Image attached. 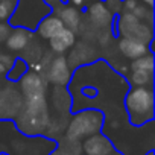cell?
Segmentation results:
<instances>
[{"label":"cell","instance_id":"obj_16","mask_svg":"<svg viewBox=\"0 0 155 155\" xmlns=\"http://www.w3.org/2000/svg\"><path fill=\"white\" fill-rule=\"evenodd\" d=\"M62 28H64V25H62V21L59 20V17L55 15L53 12H50L49 15H46V17L40 21V25H38L37 29H35V35H37L38 38H41L43 41H47V40H50L53 35H56Z\"/></svg>","mask_w":155,"mask_h":155},{"label":"cell","instance_id":"obj_30","mask_svg":"<svg viewBox=\"0 0 155 155\" xmlns=\"http://www.w3.org/2000/svg\"><path fill=\"white\" fill-rule=\"evenodd\" d=\"M146 155H153V150H149V152H147Z\"/></svg>","mask_w":155,"mask_h":155},{"label":"cell","instance_id":"obj_15","mask_svg":"<svg viewBox=\"0 0 155 155\" xmlns=\"http://www.w3.org/2000/svg\"><path fill=\"white\" fill-rule=\"evenodd\" d=\"M47 41H49L50 52H53L55 55H64L76 43V32H73L67 28H62L56 35H53Z\"/></svg>","mask_w":155,"mask_h":155},{"label":"cell","instance_id":"obj_17","mask_svg":"<svg viewBox=\"0 0 155 155\" xmlns=\"http://www.w3.org/2000/svg\"><path fill=\"white\" fill-rule=\"evenodd\" d=\"M44 52H46V49H44L43 40L38 38L37 35H34V37L29 40V43L26 44V47L20 52V56H21L28 64H31V62L41 61Z\"/></svg>","mask_w":155,"mask_h":155},{"label":"cell","instance_id":"obj_10","mask_svg":"<svg viewBox=\"0 0 155 155\" xmlns=\"http://www.w3.org/2000/svg\"><path fill=\"white\" fill-rule=\"evenodd\" d=\"M81 150L84 155H107L116 150L113 141L102 132H96L84 138L81 144Z\"/></svg>","mask_w":155,"mask_h":155},{"label":"cell","instance_id":"obj_23","mask_svg":"<svg viewBox=\"0 0 155 155\" xmlns=\"http://www.w3.org/2000/svg\"><path fill=\"white\" fill-rule=\"evenodd\" d=\"M17 0H0V21H8L11 17Z\"/></svg>","mask_w":155,"mask_h":155},{"label":"cell","instance_id":"obj_18","mask_svg":"<svg viewBox=\"0 0 155 155\" xmlns=\"http://www.w3.org/2000/svg\"><path fill=\"white\" fill-rule=\"evenodd\" d=\"M28 70H29L28 62H26L21 56H15L14 61H12V64H11V67H9V70H8L6 74H5V79H6L8 82L17 84V82L21 79V76H23Z\"/></svg>","mask_w":155,"mask_h":155},{"label":"cell","instance_id":"obj_28","mask_svg":"<svg viewBox=\"0 0 155 155\" xmlns=\"http://www.w3.org/2000/svg\"><path fill=\"white\" fill-rule=\"evenodd\" d=\"M50 155H61V153H58V152H56V150H55V149H53V150H52V152H50Z\"/></svg>","mask_w":155,"mask_h":155},{"label":"cell","instance_id":"obj_14","mask_svg":"<svg viewBox=\"0 0 155 155\" xmlns=\"http://www.w3.org/2000/svg\"><path fill=\"white\" fill-rule=\"evenodd\" d=\"M34 35H35V32H32V31H28L23 28H12L8 38L3 43L5 50H8L11 53H20Z\"/></svg>","mask_w":155,"mask_h":155},{"label":"cell","instance_id":"obj_26","mask_svg":"<svg viewBox=\"0 0 155 155\" xmlns=\"http://www.w3.org/2000/svg\"><path fill=\"white\" fill-rule=\"evenodd\" d=\"M140 2L138 0H122V11H132Z\"/></svg>","mask_w":155,"mask_h":155},{"label":"cell","instance_id":"obj_11","mask_svg":"<svg viewBox=\"0 0 155 155\" xmlns=\"http://www.w3.org/2000/svg\"><path fill=\"white\" fill-rule=\"evenodd\" d=\"M85 12H87V17H88L90 23L94 26V29H107V28L111 29L114 15L107 8L105 2L96 0V2H93L91 5L87 6Z\"/></svg>","mask_w":155,"mask_h":155},{"label":"cell","instance_id":"obj_27","mask_svg":"<svg viewBox=\"0 0 155 155\" xmlns=\"http://www.w3.org/2000/svg\"><path fill=\"white\" fill-rule=\"evenodd\" d=\"M140 3H143V5H146L147 8H152L153 9V0H138Z\"/></svg>","mask_w":155,"mask_h":155},{"label":"cell","instance_id":"obj_13","mask_svg":"<svg viewBox=\"0 0 155 155\" xmlns=\"http://www.w3.org/2000/svg\"><path fill=\"white\" fill-rule=\"evenodd\" d=\"M117 50L122 53L125 59H135L147 52H152L149 49V44H146L141 40L129 38V37H120L117 38Z\"/></svg>","mask_w":155,"mask_h":155},{"label":"cell","instance_id":"obj_25","mask_svg":"<svg viewBox=\"0 0 155 155\" xmlns=\"http://www.w3.org/2000/svg\"><path fill=\"white\" fill-rule=\"evenodd\" d=\"M11 26L6 23V21H0V46L5 43V40L8 38L9 32H11Z\"/></svg>","mask_w":155,"mask_h":155},{"label":"cell","instance_id":"obj_29","mask_svg":"<svg viewBox=\"0 0 155 155\" xmlns=\"http://www.w3.org/2000/svg\"><path fill=\"white\" fill-rule=\"evenodd\" d=\"M107 155H122V153H119V152H116V150H114V152H111V153H107Z\"/></svg>","mask_w":155,"mask_h":155},{"label":"cell","instance_id":"obj_2","mask_svg":"<svg viewBox=\"0 0 155 155\" xmlns=\"http://www.w3.org/2000/svg\"><path fill=\"white\" fill-rule=\"evenodd\" d=\"M123 108L131 126L141 128L155 117L153 87H129L123 96Z\"/></svg>","mask_w":155,"mask_h":155},{"label":"cell","instance_id":"obj_24","mask_svg":"<svg viewBox=\"0 0 155 155\" xmlns=\"http://www.w3.org/2000/svg\"><path fill=\"white\" fill-rule=\"evenodd\" d=\"M93 2H96V0H67V3L78 8V9H82V12L87 9L88 5H91Z\"/></svg>","mask_w":155,"mask_h":155},{"label":"cell","instance_id":"obj_12","mask_svg":"<svg viewBox=\"0 0 155 155\" xmlns=\"http://www.w3.org/2000/svg\"><path fill=\"white\" fill-rule=\"evenodd\" d=\"M55 15L59 17V20L62 21L64 28L76 32L78 29L81 28V23H82V17H84V12L81 9H78L68 3H56L53 6V11H52Z\"/></svg>","mask_w":155,"mask_h":155},{"label":"cell","instance_id":"obj_21","mask_svg":"<svg viewBox=\"0 0 155 155\" xmlns=\"http://www.w3.org/2000/svg\"><path fill=\"white\" fill-rule=\"evenodd\" d=\"M14 58H15V56H14L11 52L0 49V87H2V85L6 82L5 74H6V71L9 70V67H11Z\"/></svg>","mask_w":155,"mask_h":155},{"label":"cell","instance_id":"obj_20","mask_svg":"<svg viewBox=\"0 0 155 155\" xmlns=\"http://www.w3.org/2000/svg\"><path fill=\"white\" fill-rule=\"evenodd\" d=\"M129 87H153V73L146 71H129L126 76Z\"/></svg>","mask_w":155,"mask_h":155},{"label":"cell","instance_id":"obj_4","mask_svg":"<svg viewBox=\"0 0 155 155\" xmlns=\"http://www.w3.org/2000/svg\"><path fill=\"white\" fill-rule=\"evenodd\" d=\"M71 119L65 128V138L81 141L88 135L102 132L104 129V113L97 108H85L76 113H70Z\"/></svg>","mask_w":155,"mask_h":155},{"label":"cell","instance_id":"obj_32","mask_svg":"<svg viewBox=\"0 0 155 155\" xmlns=\"http://www.w3.org/2000/svg\"><path fill=\"white\" fill-rule=\"evenodd\" d=\"M102 2H104V0H102Z\"/></svg>","mask_w":155,"mask_h":155},{"label":"cell","instance_id":"obj_6","mask_svg":"<svg viewBox=\"0 0 155 155\" xmlns=\"http://www.w3.org/2000/svg\"><path fill=\"white\" fill-rule=\"evenodd\" d=\"M23 105V96L14 82H5L0 87V120H14Z\"/></svg>","mask_w":155,"mask_h":155},{"label":"cell","instance_id":"obj_22","mask_svg":"<svg viewBox=\"0 0 155 155\" xmlns=\"http://www.w3.org/2000/svg\"><path fill=\"white\" fill-rule=\"evenodd\" d=\"M131 12H132L138 20H141V21H144V23L153 26V9H152V8H147L146 5L138 3Z\"/></svg>","mask_w":155,"mask_h":155},{"label":"cell","instance_id":"obj_8","mask_svg":"<svg viewBox=\"0 0 155 155\" xmlns=\"http://www.w3.org/2000/svg\"><path fill=\"white\" fill-rule=\"evenodd\" d=\"M47 85L49 82L41 73L28 70L21 79L17 82V87L21 93V96H31V94H46L47 93Z\"/></svg>","mask_w":155,"mask_h":155},{"label":"cell","instance_id":"obj_9","mask_svg":"<svg viewBox=\"0 0 155 155\" xmlns=\"http://www.w3.org/2000/svg\"><path fill=\"white\" fill-rule=\"evenodd\" d=\"M97 50H99V49H94V47H93L91 44H88L87 41H79L78 44L74 43V44L71 46V49H70L68 56H67V62H68L70 68H71V70L76 68L74 64H76L78 59H81L79 67L97 61V59L101 58L99 53H97Z\"/></svg>","mask_w":155,"mask_h":155},{"label":"cell","instance_id":"obj_7","mask_svg":"<svg viewBox=\"0 0 155 155\" xmlns=\"http://www.w3.org/2000/svg\"><path fill=\"white\" fill-rule=\"evenodd\" d=\"M43 76L46 78V81L52 85H59V87H67L70 82L73 70L70 68L67 58L64 55H56L52 58L49 65H46V70L43 71Z\"/></svg>","mask_w":155,"mask_h":155},{"label":"cell","instance_id":"obj_3","mask_svg":"<svg viewBox=\"0 0 155 155\" xmlns=\"http://www.w3.org/2000/svg\"><path fill=\"white\" fill-rule=\"evenodd\" d=\"M52 11V5L46 0H17L15 8L6 23L11 28H23L35 32L40 21Z\"/></svg>","mask_w":155,"mask_h":155},{"label":"cell","instance_id":"obj_31","mask_svg":"<svg viewBox=\"0 0 155 155\" xmlns=\"http://www.w3.org/2000/svg\"><path fill=\"white\" fill-rule=\"evenodd\" d=\"M0 155H8V153H5V152H0Z\"/></svg>","mask_w":155,"mask_h":155},{"label":"cell","instance_id":"obj_1","mask_svg":"<svg viewBox=\"0 0 155 155\" xmlns=\"http://www.w3.org/2000/svg\"><path fill=\"white\" fill-rule=\"evenodd\" d=\"M17 129L26 135H46L50 125L46 94H31L23 97V105L14 119Z\"/></svg>","mask_w":155,"mask_h":155},{"label":"cell","instance_id":"obj_19","mask_svg":"<svg viewBox=\"0 0 155 155\" xmlns=\"http://www.w3.org/2000/svg\"><path fill=\"white\" fill-rule=\"evenodd\" d=\"M128 71L153 73V52H147L135 59H131L128 64Z\"/></svg>","mask_w":155,"mask_h":155},{"label":"cell","instance_id":"obj_5","mask_svg":"<svg viewBox=\"0 0 155 155\" xmlns=\"http://www.w3.org/2000/svg\"><path fill=\"white\" fill-rule=\"evenodd\" d=\"M111 32L116 40L120 37H129L141 40L146 44H150L153 41V26L138 20L129 11H122L120 14L114 15Z\"/></svg>","mask_w":155,"mask_h":155}]
</instances>
